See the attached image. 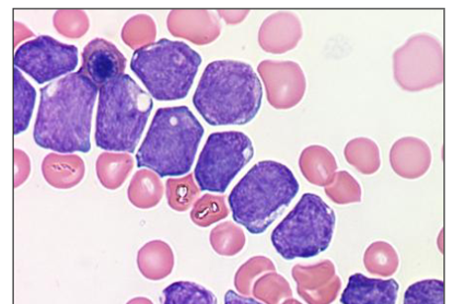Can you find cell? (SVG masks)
<instances>
[{
  "mask_svg": "<svg viewBox=\"0 0 465 304\" xmlns=\"http://www.w3.org/2000/svg\"><path fill=\"white\" fill-rule=\"evenodd\" d=\"M224 300L225 304H263L257 299L242 297L234 290H228Z\"/></svg>",
  "mask_w": 465,
  "mask_h": 304,
  "instance_id": "9a60e30c",
  "label": "cell"
},
{
  "mask_svg": "<svg viewBox=\"0 0 465 304\" xmlns=\"http://www.w3.org/2000/svg\"><path fill=\"white\" fill-rule=\"evenodd\" d=\"M445 284L440 279H423L406 289L403 304H444Z\"/></svg>",
  "mask_w": 465,
  "mask_h": 304,
  "instance_id": "5bb4252c",
  "label": "cell"
},
{
  "mask_svg": "<svg viewBox=\"0 0 465 304\" xmlns=\"http://www.w3.org/2000/svg\"><path fill=\"white\" fill-rule=\"evenodd\" d=\"M97 96L98 89L78 73L42 88L35 142L60 154L88 153Z\"/></svg>",
  "mask_w": 465,
  "mask_h": 304,
  "instance_id": "6da1fadb",
  "label": "cell"
},
{
  "mask_svg": "<svg viewBox=\"0 0 465 304\" xmlns=\"http://www.w3.org/2000/svg\"><path fill=\"white\" fill-rule=\"evenodd\" d=\"M262 97L261 79L250 64L224 60L206 66L193 103L209 125H245L259 113Z\"/></svg>",
  "mask_w": 465,
  "mask_h": 304,
  "instance_id": "7a4b0ae2",
  "label": "cell"
},
{
  "mask_svg": "<svg viewBox=\"0 0 465 304\" xmlns=\"http://www.w3.org/2000/svg\"><path fill=\"white\" fill-rule=\"evenodd\" d=\"M400 285L394 279H381L354 274L342 292V304H397Z\"/></svg>",
  "mask_w": 465,
  "mask_h": 304,
  "instance_id": "8fae6325",
  "label": "cell"
},
{
  "mask_svg": "<svg viewBox=\"0 0 465 304\" xmlns=\"http://www.w3.org/2000/svg\"><path fill=\"white\" fill-rule=\"evenodd\" d=\"M163 304H217V298L212 290L187 280H179L168 286L162 292Z\"/></svg>",
  "mask_w": 465,
  "mask_h": 304,
  "instance_id": "4fadbf2b",
  "label": "cell"
},
{
  "mask_svg": "<svg viewBox=\"0 0 465 304\" xmlns=\"http://www.w3.org/2000/svg\"><path fill=\"white\" fill-rule=\"evenodd\" d=\"M81 56L83 64L77 73L87 78L98 91L124 74L126 58L115 44L107 40H92Z\"/></svg>",
  "mask_w": 465,
  "mask_h": 304,
  "instance_id": "30bf717a",
  "label": "cell"
},
{
  "mask_svg": "<svg viewBox=\"0 0 465 304\" xmlns=\"http://www.w3.org/2000/svg\"><path fill=\"white\" fill-rule=\"evenodd\" d=\"M203 134V126L188 107L161 108L137 151V167L162 179L183 177L193 168Z\"/></svg>",
  "mask_w": 465,
  "mask_h": 304,
  "instance_id": "277c9868",
  "label": "cell"
},
{
  "mask_svg": "<svg viewBox=\"0 0 465 304\" xmlns=\"http://www.w3.org/2000/svg\"><path fill=\"white\" fill-rule=\"evenodd\" d=\"M336 216L317 194L305 193L273 230L272 242L285 260H308L330 248Z\"/></svg>",
  "mask_w": 465,
  "mask_h": 304,
  "instance_id": "52a82bcc",
  "label": "cell"
},
{
  "mask_svg": "<svg viewBox=\"0 0 465 304\" xmlns=\"http://www.w3.org/2000/svg\"><path fill=\"white\" fill-rule=\"evenodd\" d=\"M203 58L188 44L162 39L134 53L131 69L151 97L161 102L189 95Z\"/></svg>",
  "mask_w": 465,
  "mask_h": 304,
  "instance_id": "8992f818",
  "label": "cell"
},
{
  "mask_svg": "<svg viewBox=\"0 0 465 304\" xmlns=\"http://www.w3.org/2000/svg\"><path fill=\"white\" fill-rule=\"evenodd\" d=\"M78 49L50 36H40L22 44L15 54V67L38 84L71 74L78 65Z\"/></svg>",
  "mask_w": 465,
  "mask_h": 304,
  "instance_id": "9c48e42d",
  "label": "cell"
},
{
  "mask_svg": "<svg viewBox=\"0 0 465 304\" xmlns=\"http://www.w3.org/2000/svg\"><path fill=\"white\" fill-rule=\"evenodd\" d=\"M253 154V144L245 133L223 132L209 135L194 170V179L200 190L226 192Z\"/></svg>",
  "mask_w": 465,
  "mask_h": 304,
  "instance_id": "ba28073f",
  "label": "cell"
},
{
  "mask_svg": "<svg viewBox=\"0 0 465 304\" xmlns=\"http://www.w3.org/2000/svg\"><path fill=\"white\" fill-rule=\"evenodd\" d=\"M299 191L295 174L283 163L259 162L229 194L232 219L252 235H261L294 201Z\"/></svg>",
  "mask_w": 465,
  "mask_h": 304,
  "instance_id": "3957f363",
  "label": "cell"
},
{
  "mask_svg": "<svg viewBox=\"0 0 465 304\" xmlns=\"http://www.w3.org/2000/svg\"><path fill=\"white\" fill-rule=\"evenodd\" d=\"M15 135L27 131L36 103L37 92L29 83L20 70L15 67Z\"/></svg>",
  "mask_w": 465,
  "mask_h": 304,
  "instance_id": "7c38bea8",
  "label": "cell"
},
{
  "mask_svg": "<svg viewBox=\"0 0 465 304\" xmlns=\"http://www.w3.org/2000/svg\"><path fill=\"white\" fill-rule=\"evenodd\" d=\"M98 96L97 147L133 154L153 112V98L127 74L103 86Z\"/></svg>",
  "mask_w": 465,
  "mask_h": 304,
  "instance_id": "5b68a950",
  "label": "cell"
}]
</instances>
